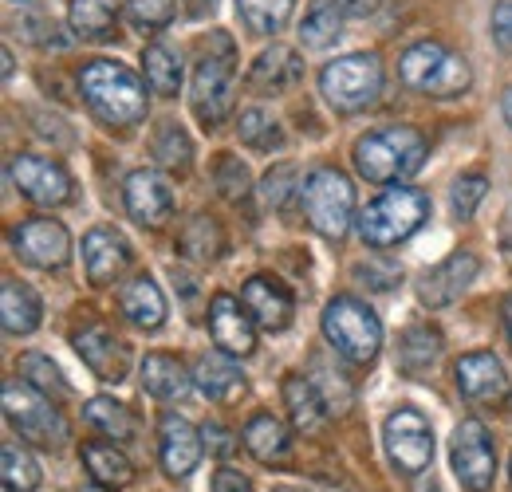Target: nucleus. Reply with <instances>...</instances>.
<instances>
[{"label":"nucleus","mask_w":512,"mask_h":492,"mask_svg":"<svg viewBox=\"0 0 512 492\" xmlns=\"http://www.w3.org/2000/svg\"><path fill=\"white\" fill-rule=\"evenodd\" d=\"M123 197H127V213L146 229L166 225L174 213V189L158 170H134L123 185Z\"/></svg>","instance_id":"17"},{"label":"nucleus","mask_w":512,"mask_h":492,"mask_svg":"<svg viewBox=\"0 0 512 492\" xmlns=\"http://www.w3.org/2000/svg\"><path fill=\"white\" fill-rule=\"evenodd\" d=\"M213 8H217V0H190V4H186L190 16H205V12H213Z\"/></svg>","instance_id":"50"},{"label":"nucleus","mask_w":512,"mask_h":492,"mask_svg":"<svg viewBox=\"0 0 512 492\" xmlns=\"http://www.w3.org/2000/svg\"><path fill=\"white\" fill-rule=\"evenodd\" d=\"M453 378H457V390L469 402H501L505 390H509V374L501 367V359L489 355V351L461 355L457 367H453Z\"/></svg>","instance_id":"18"},{"label":"nucleus","mask_w":512,"mask_h":492,"mask_svg":"<svg viewBox=\"0 0 512 492\" xmlns=\"http://www.w3.org/2000/svg\"><path fill=\"white\" fill-rule=\"evenodd\" d=\"M119 308L134 327L142 331H158L166 323V296L150 276H134L130 284H123L119 292Z\"/></svg>","instance_id":"25"},{"label":"nucleus","mask_w":512,"mask_h":492,"mask_svg":"<svg viewBox=\"0 0 512 492\" xmlns=\"http://www.w3.org/2000/svg\"><path fill=\"white\" fill-rule=\"evenodd\" d=\"M75 351H79V359L95 370L103 382H123V378H127L130 351L107 331V327L95 323V327L75 331Z\"/></svg>","instance_id":"19"},{"label":"nucleus","mask_w":512,"mask_h":492,"mask_svg":"<svg viewBox=\"0 0 512 492\" xmlns=\"http://www.w3.org/2000/svg\"><path fill=\"white\" fill-rule=\"evenodd\" d=\"M83 492H103V485H91V489H83Z\"/></svg>","instance_id":"55"},{"label":"nucleus","mask_w":512,"mask_h":492,"mask_svg":"<svg viewBox=\"0 0 512 492\" xmlns=\"http://www.w3.org/2000/svg\"><path fill=\"white\" fill-rule=\"evenodd\" d=\"M205 445H209V453H213V457H229V453L237 449L233 433L221 430V426H209V430H205Z\"/></svg>","instance_id":"48"},{"label":"nucleus","mask_w":512,"mask_h":492,"mask_svg":"<svg viewBox=\"0 0 512 492\" xmlns=\"http://www.w3.org/2000/svg\"><path fill=\"white\" fill-rule=\"evenodd\" d=\"M4 79H12V52L4 48Z\"/></svg>","instance_id":"53"},{"label":"nucleus","mask_w":512,"mask_h":492,"mask_svg":"<svg viewBox=\"0 0 512 492\" xmlns=\"http://www.w3.org/2000/svg\"><path fill=\"white\" fill-rule=\"evenodd\" d=\"M509 473H512V461H509Z\"/></svg>","instance_id":"56"},{"label":"nucleus","mask_w":512,"mask_h":492,"mask_svg":"<svg viewBox=\"0 0 512 492\" xmlns=\"http://www.w3.org/2000/svg\"><path fill=\"white\" fill-rule=\"evenodd\" d=\"M4 418L12 422V430L20 433L24 441L44 445V449H56L71 437L64 414L24 378L20 382H4Z\"/></svg>","instance_id":"9"},{"label":"nucleus","mask_w":512,"mask_h":492,"mask_svg":"<svg viewBox=\"0 0 512 492\" xmlns=\"http://www.w3.org/2000/svg\"><path fill=\"white\" fill-rule=\"evenodd\" d=\"M0 473H4V489L8 492H36L40 489V465L24 445H4L0 449Z\"/></svg>","instance_id":"35"},{"label":"nucleus","mask_w":512,"mask_h":492,"mask_svg":"<svg viewBox=\"0 0 512 492\" xmlns=\"http://www.w3.org/2000/svg\"><path fill=\"white\" fill-rule=\"evenodd\" d=\"M320 91L339 115L367 111L383 91V63L375 52H355V56L327 63L320 75Z\"/></svg>","instance_id":"8"},{"label":"nucleus","mask_w":512,"mask_h":492,"mask_svg":"<svg viewBox=\"0 0 512 492\" xmlns=\"http://www.w3.org/2000/svg\"><path fill=\"white\" fill-rule=\"evenodd\" d=\"M296 182H300L296 166H276V170H268V178H264V189H260L264 205H268V209H284V205L296 197Z\"/></svg>","instance_id":"43"},{"label":"nucleus","mask_w":512,"mask_h":492,"mask_svg":"<svg viewBox=\"0 0 512 492\" xmlns=\"http://www.w3.org/2000/svg\"><path fill=\"white\" fill-rule=\"evenodd\" d=\"M12 248H16V256H20L24 264L52 272V268H64L67 264V256H71V237H67V229L60 221H52V217H32V221H20V225L12 229Z\"/></svg>","instance_id":"12"},{"label":"nucleus","mask_w":512,"mask_h":492,"mask_svg":"<svg viewBox=\"0 0 512 492\" xmlns=\"http://www.w3.org/2000/svg\"><path fill=\"white\" fill-rule=\"evenodd\" d=\"M146 87L130 67L115 60H91L79 71V91L87 107L107 126H138L146 119Z\"/></svg>","instance_id":"1"},{"label":"nucleus","mask_w":512,"mask_h":492,"mask_svg":"<svg viewBox=\"0 0 512 492\" xmlns=\"http://www.w3.org/2000/svg\"><path fill=\"white\" fill-rule=\"evenodd\" d=\"M300 205H304V217L308 225L327 237V241H343L347 229H351V217H355V189L351 178L323 166L316 174H308V182L300 185Z\"/></svg>","instance_id":"7"},{"label":"nucleus","mask_w":512,"mask_h":492,"mask_svg":"<svg viewBox=\"0 0 512 492\" xmlns=\"http://www.w3.org/2000/svg\"><path fill=\"white\" fill-rule=\"evenodd\" d=\"M142 71H146V83H150L154 95H166V99L178 95V87H182V63H178V56L170 48L150 44L142 52Z\"/></svg>","instance_id":"33"},{"label":"nucleus","mask_w":512,"mask_h":492,"mask_svg":"<svg viewBox=\"0 0 512 492\" xmlns=\"http://www.w3.org/2000/svg\"><path fill=\"white\" fill-rule=\"evenodd\" d=\"M83 418L95 426V430H103L111 441H130L134 437V418H130L127 406H119L115 398H91L87 406H83Z\"/></svg>","instance_id":"37"},{"label":"nucleus","mask_w":512,"mask_h":492,"mask_svg":"<svg viewBox=\"0 0 512 492\" xmlns=\"http://www.w3.org/2000/svg\"><path fill=\"white\" fill-rule=\"evenodd\" d=\"M213 492H253V481L245 473H237V469H221L213 477Z\"/></svg>","instance_id":"47"},{"label":"nucleus","mask_w":512,"mask_h":492,"mask_svg":"<svg viewBox=\"0 0 512 492\" xmlns=\"http://www.w3.org/2000/svg\"><path fill=\"white\" fill-rule=\"evenodd\" d=\"M16 370H20V378L24 382H32L40 394H52V398H67V382L64 374H60V367L48 359V355H36V351H28V355H20V363H16Z\"/></svg>","instance_id":"39"},{"label":"nucleus","mask_w":512,"mask_h":492,"mask_svg":"<svg viewBox=\"0 0 512 492\" xmlns=\"http://www.w3.org/2000/svg\"><path fill=\"white\" fill-rule=\"evenodd\" d=\"M355 276H363V280H367V276H371V280H375V284H371V288H394V284H398V276H402V272H398V268H379V264H359V268H355Z\"/></svg>","instance_id":"46"},{"label":"nucleus","mask_w":512,"mask_h":492,"mask_svg":"<svg viewBox=\"0 0 512 492\" xmlns=\"http://www.w3.org/2000/svg\"><path fill=\"white\" fill-rule=\"evenodd\" d=\"M193 382H197V390H201L205 398H213V402H237V398L249 390L241 367H237L233 355H225V351L201 355L197 367H193Z\"/></svg>","instance_id":"23"},{"label":"nucleus","mask_w":512,"mask_h":492,"mask_svg":"<svg viewBox=\"0 0 512 492\" xmlns=\"http://www.w3.org/2000/svg\"><path fill=\"white\" fill-rule=\"evenodd\" d=\"M438 359H442V335H438V331H430V327H410V331L402 335V343H398V367L406 370L410 378L426 374Z\"/></svg>","instance_id":"31"},{"label":"nucleus","mask_w":512,"mask_h":492,"mask_svg":"<svg viewBox=\"0 0 512 492\" xmlns=\"http://www.w3.org/2000/svg\"><path fill=\"white\" fill-rule=\"evenodd\" d=\"M284 406H288V418L300 433H316L327 422V398L320 394V386L304 374H288L284 378Z\"/></svg>","instance_id":"24"},{"label":"nucleus","mask_w":512,"mask_h":492,"mask_svg":"<svg viewBox=\"0 0 512 492\" xmlns=\"http://www.w3.org/2000/svg\"><path fill=\"white\" fill-rule=\"evenodd\" d=\"M493 40H497V48L512 52V0H501L493 8Z\"/></svg>","instance_id":"45"},{"label":"nucleus","mask_w":512,"mask_h":492,"mask_svg":"<svg viewBox=\"0 0 512 492\" xmlns=\"http://www.w3.org/2000/svg\"><path fill=\"white\" fill-rule=\"evenodd\" d=\"M323 335L335 347V355H343L355 367L375 363L379 347H383V323L379 315L355 296H335L323 308Z\"/></svg>","instance_id":"4"},{"label":"nucleus","mask_w":512,"mask_h":492,"mask_svg":"<svg viewBox=\"0 0 512 492\" xmlns=\"http://www.w3.org/2000/svg\"><path fill=\"white\" fill-rule=\"evenodd\" d=\"M190 158H193V146H190V138H186V130L178 123L158 126V134H154V162L166 166V170L186 174V170H190Z\"/></svg>","instance_id":"38"},{"label":"nucleus","mask_w":512,"mask_h":492,"mask_svg":"<svg viewBox=\"0 0 512 492\" xmlns=\"http://www.w3.org/2000/svg\"><path fill=\"white\" fill-rule=\"evenodd\" d=\"M209 335H213V343L225 351V355H233V359H245V355H253L256 351V323L253 315L245 311L241 300H233V296H213V304H209Z\"/></svg>","instance_id":"15"},{"label":"nucleus","mask_w":512,"mask_h":492,"mask_svg":"<svg viewBox=\"0 0 512 492\" xmlns=\"http://www.w3.org/2000/svg\"><path fill=\"white\" fill-rule=\"evenodd\" d=\"M237 134H241V142L245 146H253V150H280L284 146V134H280V126L272 115H264V111H241V123H237Z\"/></svg>","instance_id":"40"},{"label":"nucleus","mask_w":512,"mask_h":492,"mask_svg":"<svg viewBox=\"0 0 512 492\" xmlns=\"http://www.w3.org/2000/svg\"><path fill=\"white\" fill-rule=\"evenodd\" d=\"M178 248H182L190 260H197V264H209V260L221 256L225 237H221V229H217L213 217H193L190 225L182 229V237H178Z\"/></svg>","instance_id":"36"},{"label":"nucleus","mask_w":512,"mask_h":492,"mask_svg":"<svg viewBox=\"0 0 512 492\" xmlns=\"http://www.w3.org/2000/svg\"><path fill=\"white\" fill-rule=\"evenodd\" d=\"M505 327H509V343H512V296H509V304H505Z\"/></svg>","instance_id":"52"},{"label":"nucleus","mask_w":512,"mask_h":492,"mask_svg":"<svg viewBox=\"0 0 512 492\" xmlns=\"http://www.w3.org/2000/svg\"><path fill=\"white\" fill-rule=\"evenodd\" d=\"M83 264H87V280L103 288L130 264V245L115 229H91L83 237Z\"/></svg>","instance_id":"22"},{"label":"nucleus","mask_w":512,"mask_h":492,"mask_svg":"<svg viewBox=\"0 0 512 492\" xmlns=\"http://www.w3.org/2000/svg\"><path fill=\"white\" fill-rule=\"evenodd\" d=\"M217 189H221L229 201H241V197L249 193V170H245L241 158H233V154L221 158V166H217Z\"/></svg>","instance_id":"44"},{"label":"nucleus","mask_w":512,"mask_h":492,"mask_svg":"<svg viewBox=\"0 0 512 492\" xmlns=\"http://www.w3.org/2000/svg\"><path fill=\"white\" fill-rule=\"evenodd\" d=\"M449 457H453V473L465 485V492L493 489V477H497V445H493V433L485 430V422H477V418L461 422L457 433H453Z\"/></svg>","instance_id":"11"},{"label":"nucleus","mask_w":512,"mask_h":492,"mask_svg":"<svg viewBox=\"0 0 512 492\" xmlns=\"http://www.w3.org/2000/svg\"><path fill=\"white\" fill-rule=\"evenodd\" d=\"M115 20H119L115 0H71L67 4V24L79 40H111Z\"/></svg>","instance_id":"29"},{"label":"nucleus","mask_w":512,"mask_h":492,"mask_svg":"<svg viewBox=\"0 0 512 492\" xmlns=\"http://www.w3.org/2000/svg\"><path fill=\"white\" fill-rule=\"evenodd\" d=\"M343 36V12L335 0H312V8L304 12V24H300V40L308 48H327Z\"/></svg>","instance_id":"32"},{"label":"nucleus","mask_w":512,"mask_h":492,"mask_svg":"<svg viewBox=\"0 0 512 492\" xmlns=\"http://www.w3.org/2000/svg\"><path fill=\"white\" fill-rule=\"evenodd\" d=\"M245 449L253 453L256 461H264V465H280L292 453V433H288V426L280 418L256 414L245 426Z\"/></svg>","instance_id":"28"},{"label":"nucleus","mask_w":512,"mask_h":492,"mask_svg":"<svg viewBox=\"0 0 512 492\" xmlns=\"http://www.w3.org/2000/svg\"><path fill=\"white\" fill-rule=\"evenodd\" d=\"M485 189H489V178L485 174H465L453 182V193H449V205H453V217L457 221H469L477 213V205L485 201Z\"/></svg>","instance_id":"41"},{"label":"nucleus","mask_w":512,"mask_h":492,"mask_svg":"<svg viewBox=\"0 0 512 492\" xmlns=\"http://www.w3.org/2000/svg\"><path fill=\"white\" fill-rule=\"evenodd\" d=\"M383 441H386V453H390V465H394L402 477H418V473H426L430 461H434V430H430V422H426L418 410H410V406H402V410H394V414L386 418Z\"/></svg>","instance_id":"10"},{"label":"nucleus","mask_w":512,"mask_h":492,"mask_svg":"<svg viewBox=\"0 0 512 492\" xmlns=\"http://www.w3.org/2000/svg\"><path fill=\"white\" fill-rule=\"evenodd\" d=\"M12 185L36 205H67L71 189H75L64 166L52 158H40V154H16L12 158Z\"/></svg>","instance_id":"13"},{"label":"nucleus","mask_w":512,"mask_h":492,"mask_svg":"<svg viewBox=\"0 0 512 492\" xmlns=\"http://www.w3.org/2000/svg\"><path fill=\"white\" fill-rule=\"evenodd\" d=\"M40 315H44V308L28 284H20V280L0 284V319H4L8 335H32L40 327Z\"/></svg>","instance_id":"26"},{"label":"nucleus","mask_w":512,"mask_h":492,"mask_svg":"<svg viewBox=\"0 0 512 492\" xmlns=\"http://www.w3.org/2000/svg\"><path fill=\"white\" fill-rule=\"evenodd\" d=\"M233 40L229 36H213L197 60L193 71V115L201 119L205 130L221 126L233 111Z\"/></svg>","instance_id":"6"},{"label":"nucleus","mask_w":512,"mask_h":492,"mask_svg":"<svg viewBox=\"0 0 512 492\" xmlns=\"http://www.w3.org/2000/svg\"><path fill=\"white\" fill-rule=\"evenodd\" d=\"M430 217V197L418 193V189H386L379 193L363 217H359V233L371 248H394L398 241H406L410 233L422 229V221Z\"/></svg>","instance_id":"5"},{"label":"nucleus","mask_w":512,"mask_h":492,"mask_svg":"<svg viewBox=\"0 0 512 492\" xmlns=\"http://www.w3.org/2000/svg\"><path fill=\"white\" fill-rule=\"evenodd\" d=\"M426 162V138L414 126H383L355 142V170L375 185L414 178Z\"/></svg>","instance_id":"2"},{"label":"nucleus","mask_w":512,"mask_h":492,"mask_svg":"<svg viewBox=\"0 0 512 492\" xmlns=\"http://www.w3.org/2000/svg\"><path fill=\"white\" fill-rule=\"evenodd\" d=\"M477 256L473 252H453L442 264H434L430 272H422L418 280V300L426 308H449L453 300H461V292L477 280Z\"/></svg>","instance_id":"16"},{"label":"nucleus","mask_w":512,"mask_h":492,"mask_svg":"<svg viewBox=\"0 0 512 492\" xmlns=\"http://www.w3.org/2000/svg\"><path fill=\"white\" fill-rule=\"evenodd\" d=\"M272 492H300V489H288V485H280V489H272Z\"/></svg>","instance_id":"54"},{"label":"nucleus","mask_w":512,"mask_h":492,"mask_svg":"<svg viewBox=\"0 0 512 492\" xmlns=\"http://www.w3.org/2000/svg\"><path fill=\"white\" fill-rule=\"evenodd\" d=\"M127 20L138 32H158L174 20V0H130Z\"/></svg>","instance_id":"42"},{"label":"nucleus","mask_w":512,"mask_h":492,"mask_svg":"<svg viewBox=\"0 0 512 492\" xmlns=\"http://www.w3.org/2000/svg\"><path fill=\"white\" fill-rule=\"evenodd\" d=\"M190 378H186V367L170 355H146L142 359V390L158 402H178L190 394Z\"/></svg>","instance_id":"27"},{"label":"nucleus","mask_w":512,"mask_h":492,"mask_svg":"<svg viewBox=\"0 0 512 492\" xmlns=\"http://www.w3.org/2000/svg\"><path fill=\"white\" fill-rule=\"evenodd\" d=\"M501 111H505V123L512 126V87L505 91V99H501Z\"/></svg>","instance_id":"51"},{"label":"nucleus","mask_w":512,"mask_h":492,"mask_svg":"<svg viewBox=\"0 0 512 492\" xmlns=\"http://www.w3.org/2000/svg\"><path fill=\"white\" fill-rule=\"evenodd\" d=\"M398 75L410 91L418 95H434V99H453V95H465L473 75H469V63L461 60L457 52H449L446 44L438 40H422L414 48L402 52L398 60Z\"/></svg>","instance_id":"3"},{"label":"nucleus","mask_w":512,"mask_h":492,"mask_svg":"<svg viewBox=\"0 0 512 492\" xmlns=\"http://www.w3.org/2000/svg\"><path fill=\"white\" fill-rule=\"evenodd\" d=\"M335 4H339V12H343V16H355V20H363V16L379 12V4H383V0H335Z\"/></svg>","instance_id":"49"},{"label":"nucleus","mask_w":512,"mask_h":492,"mask_svg":"<svg viewBox=\"0 0 512 492\" xmlns=\"http://www.w3.org/2000/svg\"><path fill=\"white\" fill-rule=\"evenodd\" d=\"M237 12L253 36H272L292 20V0H237Z\"/></svg>","instance_id":"34"},{"label":"nucleus","mask_w":512,"mask_h":492,"mask_svg":"<svg viewBox=\"0 0 512 492\" xmlns=\"http://www.w3.org/2000/svg\"><path fill=\"white\" fill-rule=\"evenodd\" d=\"M300 79H304V60H300V52H292L284 44H272L249 67V87L260 95H280V91L296 87Z\"/></svg>","instance_id":"21"},{"label":"nucleus","mask_w":512,"mask_h":492,"mask_svg":"<svg viewBox=\"0 0 512 492\" xmlns=\"http://www.w3.org/2000/svg\"><path fill=\"white\" fill-rule=\"evenodd\" d=\"M241 304L253 315L256 327H264V331H284L292 323V292L268 276H253L241 288Z\"/></svg>","instance_id":"20"},{"label":"nucleus","mask_w":512,"mask_h":492,"mask_svg":"<svg viewBox=\"0 0 512 492\" xmlns=\"http://www.w3.org/2000/svg\"><path fill=\"white\" fill-rule=\"evenodd\" d=\"M83 465L95 477V485H103V489H123L134 481V465L127 461V453L115 445H103V441L83 445Z\"/></svg>","instance_id":"30"},{"label":"nucleus","mask_w":512,"mask_h":492,"mask_svg":"<svg viewBox=\"0 0 512 492\" xmlns=\"http://www.w3.org/2000/svg\"><path fill=\"white\" fill-rule=\"evenodd\" d=\"M205 453V433H197L193 422H186L182 414H162L158 422V457L166 477H190Z\"/></svg>","instance_id":"14"}]
</instances>
